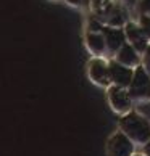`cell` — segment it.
I'll use <instances>...</instances> for the list:
<instances>
[{
	"label": "cell",
	"instance_id": "obj_6",
	"mask_svg": "<svg viewBox=\"0 0 150 156\" xmlns=\"http://www.w3.org/2000/svg\"><path fill=\"white\" fill-rule=\"evenodd\" d=\"M89 77L94 80L95 84L107 87V85L110 84V76H108V66L105 65V61L99 60V58L90 60V63H89Z\"/></svg>",
	"mask_w": 150,
	"mask_h": 156
},
{
	"label": "cell",
	"instance_id": "obj_7",
	"mask_svg": "<svg viewBox=\"0 0 150 156\" xmlns=\"http://www.w3.org/2000/svg\"><path fill=\"white\" fill-rule=\"evenodd\" d=\"M126 37L131 42V47L134 48L136 51H145V48L148 47L147 45V37L144 36V32L141 31V27H137L134 23H129L126 26Z\"/></svg>",
	"mask_w": 150,
	"mask_h": 156
},
{
	"label": "cell",
	"instance_id": "obj_13",
	"mask_svg": "<svg viewBox=\"0 0 150 156\" xmlns=\"http://www.w3.org/2000/svg\"><path fill=\"white\" fill-rule=\"evenodd\" d=\"M144 61H145V68H144V69L150 71V47L145 48V58H144Z\"/></svg>",
	"mask_w": 150,
	"mask_h": 156
},
{
	"label": "cell",
	"instance_id": "obj_14",
	"mask_svg": "<svg viewBox=\"0 0 150 156\" xmlns=\"http://www.w3.org/2000/svg\"><path fill=\"white\" fill-rule=\"evenodd\" d=\"M141 111H145L148 116H150V105H148V103H144V105H141Z\"/></svg>",
	"mask_w": 150,
	"mask_h": 156
},
{
	"label": "cell",
	"instance_id": "obj_2",
	"mask_svg": "<svg viewBox=\"0 0 150 156\" xmlns=\"http://www.w3.org/2000/svg\"><path fill=\"white\" fill-rule=\"evenodd\" d=\"M129 97L136 100L150 97V76L142 66H137V69L132 74V80L129 84Z\"/></svg>",
	"mask_w": 150,
	"mask_h": 156
},
{
	"label": "cell",
	"instance_id": "obj_8",
	"mask_svg": "<svg viewBox=\"0 0 150 156\" xmlns=\"http://www.w3.org/2000/svg\"><path fill=\"white\" fill-rule=\"evenodd\" d=\"M139 61L141 60H139L137 51L132 48L129 44H123L119 47L118 53H116V63L129 68V66H139Z\"/></svg>",
	"mask_w": 150,
	"mask_h": 156
},
{
	"label": "cell",
	"instance_id": "obj_3",
	"mask_svg": "<svg viewBox=\"0 0 150 156\" xmlns=\"http://www.w3.org/2000/svg\"><path fill=\"white\" fill-rule=\"evenodd\" d=\"M132 151L134 145L123 132H116L108 142V156H131Z\"/></svg>",
	"mask_w": 150,
	"mask_h": 156
},
{
	"label": "cell",
	"instance_id": "obj_10",
	"mask_svg": "<svg viewBox=\"0 0 150 156\" xmlns=\"http://www.w3.org/2000/svg\"><path fill=\"white\" fill-rule=\"evenodd\" d=\"M87 47L90 48V51H94V53H102L103 48H105L103 36L99 32H89L87 34Z\"/></svg>",
	"mask_w": 150,
	"mask_h": 156
},
{
	"label": "cell",
	"instance_id": "obj_12",
	"mask_svg": "<svg viewBox=\"0 0 150 156\" xmlns=\"http://www.w3.org/2000/svg\"><path fill=\"white\" fill-rule=\"evenodd\" d=\"M139 8L144 13V16H150V0H141Z\"/></svg>",
	"mask_w": 150,
	"mask_h": 156
},
{
	"label": "cell",
	"instance_id": "obj_1",
	"mask_svg": "<svg viewBox=\"0 0 150 156\" xmlns=\"http://www.w3.org/2000/svg\"><path fill=\"white\" fill-rule=\"evenodd\" d=\"M119 126L124 130L123 134L129 140L139 143H147L150 140V122L139 113H128L119 121Z\"/></svg>",
	"mask_w": 150,
	"mask_h": 156
},
{
	"label": "cell",
	"instance_id": "obj_4",
	"mask_svg": "<svg viewBox=\"0 0 150 156\" xmlns=\"http://www.w3.org/2000/svg\"><path fill=\"white\" fill-rule=\"evenodd\" d=\"M132 74H134V71L131 68H126L116 61H112L108 65V76H110V80L116 87H121V89L129 87L132 80Z\"/></svg>",
	"mask_w": 150,
	"mask_h": 156
},
{
	"label": "cell",
	"instance_id": "obj_17",
	"mask_svg": "<svg viewBox=\"0 0 150 156\" xmlns=\"http://www.w3.org/2000/svg\"><path fill=\"white\" fill-rule=\"evenodd\" d=\"M137 156H139V154H137Z\"/></svg>",
	"mask_w": 150,
	"mask_h": 156
},
{
	"label": "cell",
	"instance_id": "obj_9",
	"mask_svg": "<svg viewBox=\"0 0 150 156\" xmlns=\"http://www.w3.org/2000/svg\"><path fill=\"white\" fill-rule=\"evenodd\" d=\"M103 40L112 51H118L119 47L124 44V32L115 27H103Z\"/></svg>",
	"mask_w": 150,
	"mask_h": 156
},
{
	"label": "cell",
	"instance_id": "obj_16",
	"mask_svg": "<svg viewBox=\"0 0 150 156\" xmlns=\"http://www.w3.org/2000/svg\"><path fill=\"white\" fill-rule=\"evenodd\" d=\"M68 3H71V5H79L81 3V0H66Z\"/></svg>",
	"mask_w": 150,
	"mask_h": 156
},
{
	"label": "cell",
	"instance_id": "obj_11",
	"mask_svg": "<svg viewBox=\"0 0 150 156\" xmlns=\"http://www.w3.org/2000/svg\"><path fill=\"white\" fill-rule=\"evenodd\" d=\"M141 31L147 39H150V16H142L141 18Z\"/></svg>",
	"mask_w": 150,
	"mask_h": 156
},
{
	"label": "cell",
	"instance_id": "obj_15",
	"mask_svg": "<svg viewBox=\"0 0 150 156\" xmlns=\"http://www.w3.org/2000/svg\"><path fill=\"white\" fill-rule=\"evenodd\" d=\"M145 154L150 156V140L147 142V145H145Z\"/></svg>",
	"mask_w": 150,
	"mask_h": 156
},
{
	"label": "cell",
	"instance_id": "obj_5",
	"mask_svg": "<svg viewBox=\"0 0 150 156\" xmlns=\"http://www.w3.org/2000/svg\"><path fill=\"white\" fill-rule=\"evenodd\" d=\"M108 97H110L112 106L116 109L118 113H126L131 109V97H129L126 89L113 85V87H110V90H108Z\"/></svg>",
	"mask_w": 150,
	"mask_h": 156
}]
</instances>
